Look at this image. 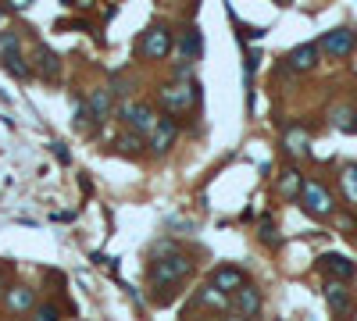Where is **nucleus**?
<instances>
[{"mask_svg":"<svg viewBox=\"0 0 357 321\" xmlns=\"http://www.w3.org/2000/svg\"><path fill=\"white\" fill-rule=\"evenodd\" d=\"M157 100L164 111H172V115H182V111H190V107L200 100L197 93V82H168L157 90Z\"/></svg>","mask_w":357,"mask_h":321,"instance_id":"f257e3e1","label":"nucleus"},{"mask_svg":"<svg viewBox=\"0 0 357 321\" xmlns=\"http://www.w3.org/2000/svg\"><path fill=\"white\" fill-rule=\"evenodd\" d=\"M186 275H190V257L172 253V257H161V261L151 268V282L154 286H179Z\"/></svg>","mask_w":357,"mask_h":321,"instance_id":"f03ea898","label":"nucleus"},{"mask_svg":"<svg viewBox=\"0 0 357 321\" xmlns=\"http://www.w3.org/2000/svg\"><path fill=\"white\" fill-rule=\"evenodd\" d=\"M118 111H122V121L129 125L136 136H139V133H154L157 121H161L157 111H154V107H146V104H129V100H125Z\"/></svg>","mask_w":357,"mask_h":321,"instance_id":"7ed1b4c3","label":"nucleus"},{"mask_svg":"<svg viewBox=\"0 0 357 321\" xmlns=\"http://www.w3.org/2000/svg\"><path fill=\"white\" fill-rule=\"evenodd\" d=\"M168 50H172V32H168V26H151L139 36V57L161 61Z\"/></svg>","mask_w":357,"mask_h":321,"instance_id":"20e7f679","label":"nucleus"},{"mask_svg":"<svg viewBox=\"0 0 357 321\" xmlns=\"http://www.w3.org/2000/svg\"><path fill=\"white\" fill-rule=\"evenodd\" d=\"M300 204H304L307 214H314V218H329V214H332V193L322 182H304Z\"/></svg>","mask_w":357,"mask_h":321,"instance_id":"39448f33","label":"nucleus"},{"mask_svg":"<svg viewBox=\"0 0 357 321\" xmlns=\"http://www.w3.org/2000/svg\"><path fill=\"white\" fill-rule=\"evenodd\" d=\"M318 50H325L329 57H347L357 50V32L354 29H332L318 39Z\"/></svg>","mask_w":357,"mask_h":321,"instance_id":"423d86ee","label":"nucleus"},{"mask_svg":"<svg viewBox=\"0 0 357 321\" xmlns=\"http://www.w3.org/2000/svg\"><path fill=\"white\" fill-rule=\"evenodd\" d=\"M211 286L225 296V293H240L243 286H247V275H243V268H236V264H222V268H215L211 271Z\"/></svg>","mask_w":357,"mask_h":321,"instance_id":"0eeeda50","label":"nucleus"},{"mask_svg":"<svg viewBox=\"0 0 357 321\" xmlns=\"http://www.w3.org/2000/svg\"><path fill=\"white\" fill-rule=\"evenodd\" d=\"M175 139H179V121L175 118H161L157 128L151 133V150L154 154H168V150L175 146Z\"/></svg>","mask_w":357,"mask_h":321,"instance_id":"6e6552de","label":"nucleus"},{"mask_svg":"<svg viewBox=\"0 0 357 321\" xmlns=\"http://www.w3.org/2000/svg\"><path fill=\"white\" fill-rule=\"evenodd\" d=\"M318 268L325 275H332V278H340V282H347V278L357 275V264L350 261V257H343V253H325L322 261H318Z\"/></svg>","mask_w":357,"mask_h":321,"instance_id":"1a4fd4ad","label":"nucleus"},{"mask_svg":"<svg viewBox=\"0 0 357 321\" xmlns=\"http://www.w3.org/2000/svg\"><path fill=\"white\" fill-rule=\"evenodd\" d=\"M233 307L240 318H258L261 314V293L254 286H243L240 293H233Z\"/></svg>","mask_w":357,"mask_h":321,"instance_id":"9d476101","label":"nucleus"},{"mask_svg":"<svg viewBox=\"0 0 357 321\" xmlns=\"http://www.w3.org/2000/svg\"><path fill=\"white\" fill-rule=\"evenodd\" d=\"M86 104H90V118L100 125V121H108V118H111L115 93H111V90H104V86H100V90H93V93H90V100H86Z\"/></svg>","mask_w":357,"mask_h":321,"instance_id":"9b49d317","label":"nucleus"},{"mask_svg":"<svg viewBox=\"0 0 357 321\" xmlns=\"http://www.w3.org/2000/svg\"><path fill=\"white\" fill-rule=\"evenodd\" d=\"M286 64H289L293 72H311L314 64H318V47H314V43H304V47H297V50H289Z\"/></svg>","mask_w":357,"mask_h":321,"instance_id":"f8f14e48","label":"nucleus"},{"mask_svg":"<svg viewBox=\"0 0 357 321\" xmlns=\"http://www.w3.org/2000/svg\"><path fill=\"white\" fill-rule=\"evenodd\" d=\"M179 54H182V61L190 64V61H197L200 54H204V36H200V29L197 26H190L182 32V39H179Z\"/></svg>","mask_w":357,"mask_h":321,"instance_id":"ddd939ff","label":"nucleus"},{"mask_svg":"<svg viewBox=\"0 0 357 321\" xmlns=\"http://www.w3.org/2000/svg\"><path fill=\"white\" fill-rule=\"evenodd\" d=\"M325 300H329V307H332L336 314H347V311L354 307V296L347 293L343 282H329V286H325Z\"/></svg>","mask_w":357,"mask_h":321,"instance_id":"4468645a","label":"nucleus"},{"mask_svg":"<svg viewBox=\"0 0 357 321\" xmlns=\"http://www.w3.org/2000/svg\"><path fill=\"white\" fill-rule=\"evenodd\" d=\"M286 154L289 157H304L307 154V143H311V136H307V128H297V125H293V128H286Z\"/></svg>","mask_w":357,"mask_h":321,"instance_id":"2eb2a0df","label":"nucleus"},{"mask_svg":"<svg viewBox=\"0 0 357 321\" xmlns=\"http://www.w3.org/2000/svg\"><path fill=\"white\" fill-rule=\"evenodd\" d=\"M36 68L44 72V79H57L61 75V61L50 47H36Z\"/></svg>","mask_w":357,"mask_h":321,"instance_id":"dca6fc26","label":"nucleus"},{"mask_svg":"<svg viewBox=\"0 0 357 321\" xmlns=\"http://www.w3.org/2000/svg\"><path fill=\"white\" fill-rule=\"evenodd\" d=\"M279 193H282V197H300V193H304V182H300V171H297V168H286V171H282Z\"/></svg>","mask_w":357,"mask_h":321,"instance_id":"f3484780","label":"nucleus"},{"mask_svg":"<svg viewBox=\"0 0 357 321\" xmlns=\"http://www.w3.org/2000/svg\"><path fill=\"white\" fill-rule=\"evenodd\" d=\"M8 307L11 311H32V289H26V286H15V289H8Z\"/></svg>","mask_w":357,"mask_h":321,"instance_id":"a211bd4d","label":"nucleus"},{"mask_svg":"<svg viewBox=\"0 0 357 321\" xmlns=\"http://www.w3.org/2000/svg\"><path fill=\"white\" fill-rule=\"evenodd\" d=\"M357 111H350V107H336L332 111V125L340 128V133H357Z\"/></svg>","mask_w":357,"mask_h":321,"instance_id":"6ab92c4d","label":"nucleus"},{"mask_svg":"<svg viewBox=\"0 0 357 321\" xmlns=\"http://www.w3.org/2000/svg\"><path fill=\"white\" fill-rule=\"evenodd\" d=\"M22 50V43H18L15 32H0V57H18Z\"/></svg>","mask_w":357,"mask_h":321,"instance_id":"aec40b11","label":"nucleus"},{"mask_svg":"<svg viewBox=\"0 0 357 321\" xmlns=\"http://www.w3.org/2000/svg\"><path fill=\"white\" fill-rule=\"evenodd\" d=\"M4 68H8L15 79H29V64L22 61V54H18V57H4Z\"/></svg>","mask_w":357,"mask_h":321,"instance_id":"412c9836","label":"nucleus"},{"mask_svg":"<svg viewBox=\"0 0 357 321\" xmlns=\"http://www.w3.org/2000/svg\"><path fill=\"white\" fill-rule=\"evenodd\" d=\"M343 189H347V200L357 204V168H347V171H343Z\"/></svg>","mask_w":357,"mask_h":321,"instance_id":"4be33fe9","label":"nucleus"},{"mask_svg":"<svg viewBox=\"0 0 357 321\" xmlns=\"http://www.w3.org/2000/svg\"><path fill=\"white\" fill-rule=\"evenodd\" d=\"M139 136L136 133H125V136H118V150H125V154H139Z\"/></svg>","mask_w":357,"mask_h":321,"instance_id":"5701e85b","label":"nucleus"},{"mask_svg":"<svg viewBox=\"0 0 357 321\" xmlns=\"http://www.w3.org/2000/svg\"><path fill=\"white\" fill-rule=\"evenodd\" d=\"M32 321H57V307H54V304L36 307V311H32Z\"/></svg>","mask_w":357,"mask_h":321,"instance_id":"b1692460","label":"nucleus"},{"mask_svg":"<svg viewBox=\"0 0 357 321\" xmlns=\"http://www.w3.org/2000/svg\"><path fill=\"white\" fill-rule=\"evenodd\" d=\"M86 121H90V104L86 100H75V125L86 128Z\"/></svg>","mask_w":357,"mask_h":321,"instance_id":"393cba45","label":"nucleus"},{"mask_svg":"<svg viewBox=\"0 0 357 321\" xmlns=\"http://www.w3.org/2000/svg\"><path fill=\"white\" fill-rule=\"evenodd\" d=\"M261 240L264 243H279V235H276V225H271V218L261 222Z\"/></svg>","mask_w":357,"mask_h":321,"instance_id":"a878e982","label":"nucleus"},{"mask_svg":"<svg viewBox=\"0 0 357 321\" xmlns=\"http://www.w3.org/2000/svg\"><path fill=\"white\" fill-rule=\"evenodd\" d=\"M54 157H57L61 164H72V157H68V150H65V143H54Z\"/></svg>","mask_w":357,"mask_h":321,"instance_id":"bb28decb","label":"nucleus"},{"mask_svg":"<svg viewBox=\"0 0 357 321\" xmlns=\"http://www.w3.org/2000/svg\"><path fill=\"white\" fill-rule=\"evenodd\" d=\"M0 296H8V293H4V278H0Z\"/></svg>","mask_w":357,"mask_h":321,"instance_id":"cd10ccee","label":"nucleus"},{"mask_svg":"<svg viewBox=\"0 0 357 321\" xmlns=\"http://www.w3.org/2000/svg\"><path fill=\"white\" fill-rule=\"evenodd\" d=\"M225 321H247V318H240V314H236V318H225Z\"/></svg>","mask_w":357,"mask_h":321,"instance_id":"c85d7f7f","label":"nucleus"},{"mask_svg":"<svg viewBox=\"0 0 357 321\" xmlns=\"http://www.w3.org/2000/svg\"><path fill=\"white\" fill-rule=\"evenodd\" d=\"M354 111H357V107H354Z\"/></svg>","mask_w":357,"mask_h":321,"instance_id":"c756f323","label":"nucleus"}]
</instances>
